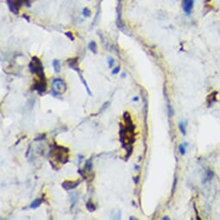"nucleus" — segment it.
<instances>
[{"mask_svg":"<svg viewBox=\"0 0 220 220\" xmlns=\"http://www.w3.org/2000/svg\"><path fill=\"white\" fill-rule=\"evenodd\" d=\"M30 69L31 73L36 74L40 78V80H46L41 61L36 56H34L32 58V60L30 64Z\"/></svg>","mask_w":220,"mask_h":220,"instance_id":"1","label":"nucleus"},{"mask_svg":"<svg viewBox=\"0 0 220 220\" xmlns=\"http://www.w3.org/2000/svg\"><path fill=\"white\" fill-rule=\"evenodd\" d=\"M52 88L55 95L61 94L67 90V85L61 79H54L52 82Z\"/></svg>","mask_w":220,"mask_h":220,"instance_id":"2","label":"nucleus"},{"mask_svg":"<svg viewBox=\"0 0 220 220\" xmlns=\"http://www.w3.org/2000/svg\"><path fill=\"white\" fill-rule=\"evenodd\" d=\"M10 10L14 14H18L19 10L23 4V0H7Z\"/></svg>","mask_w":220,"mask_h":220,"instance_id":"3","label":"nucleus"},{"mask_svg":"<svg viewBox=\"0 0 220 220\" xmlns=\"http://www.w3.org/2000/svg\"><path fill=\"white\" fill-rule=\"evenodd\" d=\"M183 10L187 15H190L193 8V0H183L182 2Z\"/></svg>","mask_w":220,"mask_h":220,"instance_id":"4","label":"nucleus"},{"mask_svg":"<svg viewBox=\"0 0 220 220\" xmlns=\"http://www.w3.org/2000/svg\"><path fill=\"white\" fill-rule=\"evenodd\" d=\"M79 184H80V181L74 182V181L67 180V181H65V182L62 183V187H63L65 189H73V188H75Z\"/></svg>","mask_w":220,"mask_h":220,"instance_id":"5","label":"nucleus"},{"mask_svg":"<svg viewBox=\"0 0 220 220\" xmlns=\"http://www.w3.org/2000/svg\"><path fill=\"white\" fill-rule=\"evenodd\" d=\"M217 94H218V92H217V91H213V92H211L210 95L207 97L206 100H207V103L209 104V105H211V104H213V103L217 100V99H216Z\"/></svg>","mask_w":220,"mask_h":220,"instance_id":"6","label":"nucleus"},{"mask_svg":"<svg viewBox=\"0 0 220 220\" xmlns=\"http://www.w3.org/2000/svg\"><path fill=\"white\" fill-rule=\"evenodd\" d=\"M53 67H54V69L55 71V73H59L61 69V67H60V61L58 60H53Z\"/></svg>","mask_w":220,"mask_h":220,"instance_id":"7","label":"nucleus"},{"mask_svg":"<svg viewBox=\"0 0 220 220\" xmlns=\"http://www.w3.org/2000/svg\"><path fill=\"white\" fill-rule=\"evenodd\" d=\"M88 49H89L93 54H96V53H97V45H96V42L93 41H90L89 44H88Z\"/></svg>","mask_w":220,"mask_h":220,"instance_id":"8","label":"nucleus"},{"mask_svg":"<svg viewBox=\"0 0 220 220\" xmlns=\"http://www.w3.org/2000/svg\"><path fill=\"white\" fill-rule=\"evenodd\" d=\"M41 202H42V200H41V199H36V200H34V201L32 202V204L30 205V207L33 208V209H36V208H37V207L40 205L41 204Z\"/></svg>","mask_w":220,"mask_h":220,"instance_id":"9","label":"nucleus"},{"mask_svg":"<svg viewBox=\"0 0 220 220\" xmlns=\"http://www.w3.org/2000/svg\"><path fill=\"white\" fill-rule=\"evenodd\" d=\"M214 176V173L213 171L211 170H207L206 171V174H205V181H209L211 180Z\"/></svg>","mask_w":220,"mask_h":220,"instance_id":"10","label":"nucleus"},{"mask_svg":"<svg viewBox=\"0 0 220 220\" xmlns=\"http://www.w3.org/2000/svg\"><path fill=\"white\" fill-rule=\"evenodd\" d=\"M179 128L182 133V135H186L187 130H186V122H180L179 123Z\"/></svg>","mask_w":220,"mask_h":220,"instance_id":"11","label":"nucleus"},{"mask_svg":"<svg viewBox=\"0 0 220 220\" xmlns=\"http://www.w3.org/2000/svg\"><path fill=\"white\" fill-rule=\"evenodd\" d=\"M82 15L85 17H91V10L87 7L83 8V10H82Z\"/></svg>","mask_w":220,"mask_h":220,"instance_id":"12","label":"nucleus"},{"mask_svg":"<svg viewBox=\"0 0 220 220\" xmlns=\"http://www.w3.org/2000/svg\"><path fill=\"white\" fill-rule=\"evenodd\" d=\"M86 207H87L88 211H95V209H96L95 205H94L91 201H88V202L86 203Z\"/></svg>","mask_w":220,"mask_h":220,"instance_id":"13","label":"nucleus"},{"mask_svg":"<svg viewBox=\"0 0 220 220\" xmlns=\"http://www.w3.org/2000/svg\"><path fill=\"white\" fill-rule=\"evenodd\" d=\"M179 150H180V154H181L182 155H184L186 154V149H185L184 144H180V146H179Z\"/></svg>","mask_w":220,"mask_h":220,"instance_id":"14","label":"nucleus"},{"mask_svg":"<svg viewBox=\"0 0 220 220\" xmlns=\"http://www.w3.org/2000/svg\"><path fill=\"white\" fill-rule=\"evenodd\" d=\"M114 62H115V60H114V59H113L112 57H109V58H108V65H109V68H112Z\"/></svg>","mask_w":220,"mask_h":220,"instance_id":"15","label":"nucleus"},{"mask_svg":"<svg viewBox=\"0 0 220 220\" xmlns=\"http://www.w3.org/2000/svg\"><path fill=\"white\" fill-rule=\"evenodd\" d=\"M86 169H87L88 171H90L91 169V160H88L86 164Z\"/></svg>","mask_w":220,"mask_h":220,"instance_id":"16","label":"nucleus"},{"mask_svg":"<svg viewBox=\"0 0 220 220\" xmlns=\"http://www.w3.org/2000/svg\"><path fill=\"white\" fill-rule=\"evenodd\" d=\"M65 35H66V36H68V37L71 41H74V37L73 36V34H72L71 32H66V33H65Z\"/></svg>","mask_w":220,"mask_h":220,"instance_id":"17","label":"nucleus"},{"mask_svg":"<svg viewBox=\"0 0 220 220\" xmlns=\"http://www.w3.org/2000/svg\"><path fill=\"white\" fill-rule=\"evenodd\" d=\"M109 105H110V103H109V102H105V103L104 104V105H103V107H102V108L100 109V111H103V110H105V109L107 108V106H108Z\"/></svg>","mask_w":220,"mask_h":220,"instance_id":"18","label":"nucleus"},{"mask_svg":"<svg viewBox=\"0 0 220 220\" xmlns=\"http://www.w3.org/2000/svg\"><path fill=\"white\" fill-rule=\"evenodd\" d=\"M119 70H120V67H117L114 70L112 71V74H117L119 73Z\"/></svg>","mask_w":220,"mask_h":220,"instance_id":"19","label":"nucleus"},{"mask_svg":"<svg viewBox=\"0 0 220 220\" xmlns=\"http://www.w3.org/2000/svg\"><path fill=\"white\" fill-rule=\"evenodd\" d=\"M162 219H163V220H167V219H169V218H168V217H164V218H162Z\"/></svg>","mask_w":220,"mask_h":220,"instance_id":"20","label":"nucleus"},{"mask_svg":"<svg viewBox=\"0 0 220 220\" xmlns=\"http://www.w3.org/2000/svg\"><path fill=\"white\" fill-rule=\"evenodd\" d=\"M133 100H134V101H136V100H138V98H137V97H135V99H134Z\"/></svg>","mask_w":220,"mask_h":220,"instance_id":"21","label":"nucleus"},{"mask_svg":"<svg viewBox=\"0 0 220 220\" xmlns=\"http://www.w3.org/2000/svg\"><path fill=\"white\" fill-rule=\"evenodd\" d=\"M130 219H135V218H132V217H130Z\"/></svg>","mask_w":220,"mask_h":220,"instance_id":"22","label":"nucleus"},{"mask_svg":"<svg viewBox=\"0 0 220 220\" xmlns=\"http://www.w3.org/2000/svg\"><path fill=\"white\" fill-rule=\"evenodd\" d=\"M88 1H90V0H88Z\"/></svg>","mask_w":220,"mask_h":220,"instance_id":"23","label":"nucleus"}]
</instances>
